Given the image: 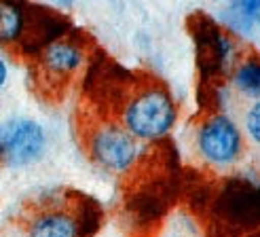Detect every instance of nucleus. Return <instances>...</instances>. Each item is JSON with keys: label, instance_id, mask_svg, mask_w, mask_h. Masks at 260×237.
<instances>
[{"label": "nucleus", "instance_id": "1", "mask_svg": "<svg viewBox=\"0 0 260 237\" xmlns=\"http://www.w3.org/2000/svg\"><path fill=\"white\" fill-rule=\"evenodd\" d=\"M102 225L98 201L76 191H61L41 199L28 216L30 237H93Z\"/></svg>", "mask_w": 260, "mask_h": 237}, {"label": "nucleus", "instance_id": "2", "mask_svg": "<svg viewBox=\"0 0 260 237\" xmlns=\"http://www.w3.org/2000/svg\"><path fill=\"white\" fill-rule=\"evenodd\" d=\"M176 108L163 87H144L127 102L123 121L132 136L157 140L172 129Z\"/></svg>", "mask_w": 260, "mask_h": 237}, {"label": "nucleus", "instance_id": "3", "mask_svg": "<svg viewBox=\"0 0 260 237\" xmlns=\"http://www.w3.org/2000/svg\"><path fill=\"white\" fill-rule=\"evenodd\" d=\"M45 129L32 118H11L0 123V163L9 167L30 165L45 151Z\"/></svg>", "mask_w": 260, "mask_h": 237}, {"label": "nucleus", "instance_id": "4", "mask_svg": "<svg viewBox=\"0 0 260 237\" xmlns=\"http://www.w3.org/2000/svg\"><path fill=\"white\" fill-rule=\"evenodd\" d=\"M216 214L220 222L233 229L260 227V187L248 180H231L216 197Z\"/></svg>", "mask_w": 260, "mask_h": 237}, {"label": "nucleus", "instance_id": "5", "mask_svg": "<svg viewBox=\"0 0 260 237\" xmlns=\"http://www.w3.org/2000/svg\"><path fill=\"white\" fill-rule=\"evenodd\" d=\"M89 153L102 167L110 172H121L127 169L136 159V142L129 131L121 127L106 125L100 127L93 136L89 138Z\"/></svg>", "mask_w": 260, "mask_h": 237}, {"label": "nucleus", "instance_id": "6", "mask_svg": "<svg viewBox=\"0 0 260 237\" xmlns=\"http://www.w3.org/2000/svg\"><path fill=\"white\" fill-rule=\"evenodd\" d=\"M239 129L224 114H216L199 131L201 153L216 163L233 161L239 153Z\"/></svg>", "mask_w": 260, "mask_h": 237}, {"label": "nucleus", "instance_id": "7", "mask_svg": "<svg viewBox=\"0 0 260 237\" xmlns=\"http://www.w3.org/2000/svg\"><path fill=\"white\" fill-rule=\"evenodd\" d=\"M83 64V49L79 43L59 38L38 53V68L45 81H68L70 74Z\"/></svg>", "mask_w": 260, "mask_h": 237}, {"label": "nucleus", "instance_id": "8", "mask_svg": "<svg viewBox=\"0 0 260 237\" xmlns=\"http://www.w3.org/2000/svg\"><path fill=\"white\" fill-rule=\"evenodd\" d=\"M28 15L25 0H0V43H19Z\"/></svg>", "mask_w": 260, "mask_h": 237}, {"label": "nucleus", "instance_id": "9", "mask_svg": "<svg viewBox=\"0 0 260 237\" xmlns=\"http://www.w3.org/2000/svg\"><path fill=\"white\" fill-rule=\"evenodd\" d=\"M235 85L248 96H260V60H248L239 66Z\"/></svg>", "mask_w": 260, "mask_h": 237}, {"label": "nucleus", "instance_id": "10", "mask_svg": "<svg viewBox=\"0 0 260 237\" xmlns=\"http://www.w3.org/2000/svg\"><path fill=\"white\" fill-rule=\"evenodd\" d=\"M248 131L256 142H260V102L254 104L252 110L248 112Z\"/></svg>", "mask_w": 260, "mask_h": 237}, {"label": "nucleus", "instance_id": "11", "mask_svg": "<svg viewBox=\"0 0 260 237\" xmlns=\"http://www.w3.org/2000/svg\"><path fill=\"white\" fill-rule=\"evenodd\" d=\"M237 3H239V9L250 19L260 21V0H237Z\"/></svg>", "mask_w": 260, "mask_h": 237}, {"label": "nucleus", "instance_id": "12", "mask_svg": "<svg viewBox=\"0 0 260 237\" xmlns=\"http://www.w3.org/2000/svg\"><path fill=\"white\" fill-rule=\"evenodd\" d=\"M5 81H7V66L3 60H0V87L5 85Z\"/></svg>", "mask_w": 260, "mask_h": 237}, {"label": "nucleus", "instance_id": "13", "mask_svg": "<svg viewBox=\"0 0 260 237\" xmlns=\"http://www.w3.org/2000/svg\"><path fill=\"white\" fill-rule=\"evenodd\" d=\"M57 3H63V5H70L72 0H57Z\"/></svg>", "mask_w": 260, "mask_h": 237}, {"label": "nucleus", "instance_id": "14", "mask_svg": "<svg viewBox=\"0 0 260 237\" xmlns=\"http://www.w3.org/2000/svg\"><path fill=\"white\" fill-rule=\"evenodd\" d=\"M250 237H260V233H256V235H250Z\"/></svg>", "mask_w": 260, "mask_h": 237}]
</instances>
